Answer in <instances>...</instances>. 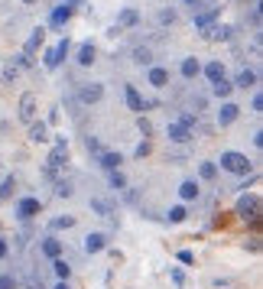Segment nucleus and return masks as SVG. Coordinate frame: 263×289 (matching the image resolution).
<instances>
[{"instance_id": "obj_31", "label": "nucleus", "mask_w": 263, "mask_h": 289, "mask_svg": "<svg viewBox=\"0 0 263 289\" xmlns=\"http://www.w3.org/2000/svg\"><path fill=\"white\" fill-rule=\"evenodd\" d=\"M215 16H218V13H215V10H211V13H201V16H198V20H195V26H198V30H208V23L215 20Z\"/></svg>"}, {"instance_id": "obj_17", "label": "nucleus", "mask_w": 263, "mask_h": 289, "mask_svg": "<svg viewBox=\"0 0 263 289\" xmlns=\"http://www.w3.org/2000/svg\"><path fill=\"white\" fill-rule=\"evenodd\" d=\"M98 160H101V166H104V169H117V166H121V156H117V153H101V156H98Z\"/></svg>"}, {"instance_id": "obj_9", "label": "nucleus", "mask_w": 263, "mask_h": 289, "mask_svg": "<svg viewBox=\"0 0 263 289\" xmlns=\"http://www.w3.org/2000/svg\"><path fill=\"white\" fill-rule=\"evenodd\" d=\"M43 254L49 260H59V257H62V244H59L55 237H46V241H43Z\"/></svg>"}, {"instance_id": "obj_33", "label": "nucleus", "mask_w": 263, "mask_h": 289, "mask_svg": "<svg viewBox=\"0 0 263 289\" xmlns=\"http://www.w3.org/2000/svg\"><path fill=\"white\" fill-rule=\"evenodd\" d=\"M91 208H94L98 214H110V205H108V202H101V198H94V202H91Z\"/></svg>"}, {"instance_id": "obj_24", "label": "nucleus", "mask_w": 263, "mask_h": 289, "mask_svg": "<svg viewBox=\"0 0 263 289\" xmlns=\"http://www.w3.org/2000/svg\"><path fill=\"white\" fill-rule=\"evenodd\" d=\"M211 85H215V95H218V97H228L231 91H234V85H231V81H224V78H218V81H211Z\"/></svg>"}, {"instance_id": "obj_11", "label": "nucleus", "mask_w": 263, "mask_h": 289, "mask_svg": "<svg viewBox=\"0 0 263 289\" xmlns=\"http://www.w3.org/2000/svg\"><path fill=\"white\" fill-rule=\"evenodd\" d=\"M101 95H104V88H101V85L81 88V101H85V104H94V101H101Z\"/></svg>"}, {"instance_id": "obj_10", "label": "nucleus", "mask_w": 263, "mask_h": 289, "mask_svg": "<svg viewBox=\"0 0 263 289\" xmlns=\"http://www.w3.org/2000/svg\"><path fill=\"white\" fill-rule=\"evenodd\" d=\"M33 114H36V97H33V95H23V101H20V117H23V120H33Z\"/></svg>"}, {"instance_id": "obj_38", "label": "nucleus", "mask_w": 263, "mask_h": 289, "mask_svg": "<svg viewBox=\"0 0 263 289\" xmlns=\"http://www.w3.org/2000/svg\"><path fill=\"white\" fill-rule=\"evenodd\" d=\"M250 107H253V111H263V95H253V104Z\"/></svg>"}, {"instance_id": "obj_37", "label": "nucleus", "mask_w": 263, "mask_h": 289, "mask_svg": "<svg viewBox=\"0 0 263 289\" xmlns=\"http://www.w3.org/2000/svg\"><path fill=\"white\" fill-rule=\"evenodd\" d=\"M146 153H150V143H146V140H143L140 146H137V156H140V160H143V156H146Z\"/></svg>"}, {"instance_id": "obj_15", "label": "nucleus", "mask_w": 263, "mask_h": 289, "mask_svg": "<svg viewBox=\"0 0 263 289\" xmlns=\"http://www.w3.org/2000/svg\"><path fill=\"white\" fill-rule=\"evenodd\" d=\"M72 7H75V3H72ZM72 7H55L52 10V26H62V23L72 16Z\"/></svg>"}, {"instance_id": "obj_23", "label": "nucleus", "mask_w": 263, "mask_h": 289, "mask_svg": "<svg viewBox=\"0 0 263 289\" xmlns=\"http://www.w3.org/2000/svg\"><path fill=\"white\" fill-rule=\"evenodd\" d=\"M198 72H201V65H198L195 59H186V62H182V75L186 78H195Z\"/></svg>"}, {"instance_id": "obj_1", "label": "nucleus", "mask_w": 263, "mask_h": 289, "mask_svg": "<svg viewBox=\"0 0 263 289\" xmlns=\"http://www.w3.org/2000/svg\"><path fill=\"white\" fill-rule=\"evenodd\" d=\"M221 169H228V172H234V176H247L250 172V160L247 156H241V153H221Z\"/></svg>"}, {"instance_id": "obj_41", "label": "nucleus", "mask_w": 263, "mask_h": 289, "mask_svg": "<svg viewBox=\"0 0 263 289\" xmlns=\"http://www.w3.org/2000/svg\"><path fill=\"white\" fill-rule=\"evenodd\" d=\"M55 289H72V286H68V279H62V283H59Z\"/></svg>"}, {"instance_id": "obj_19", "label": "nucleus", "mask_w": 263, "mask_h": 289, "mask_svg": "<svg viewBox=\"0 0 263 289\" xmlns=\"http://www.w3.org/2000/svg\"><path fill=\"white\" fill-rule=\"evenodd\" d=\"M234 85H237V88H250V85H257V72H247V68H244L241 75H237V81H234Z\"/></svg>"}, {"instance_id": "obj_18", "label": "nucleus", "mask_w": 263, "mask_h": 289, "mask_svg": "<svg viewBox=\"0 0 263 289\" xmlns=\"http://www.w3.org/2000/svg\"><path fill=\"white\" fill-rule=\"evenodd\" d=\"M150 81H153L156 88H163L166 81H169V72H166V68H150Z\"/></svg>"}, {"instance_id": "obj_40", "label": "nucleus", "mask_w": 263, "mask_h": 289, "mask_svg": "<svg viewBox=\"0 0 263 289\" xmlns=\"http://www.w3.org/2000/svg\"><path fill=\"white\" fill-rule=\"evenodd\" d=\"M188 7H201V3H205V0H186Z\"/></svg>"}, {"instance_id": "obj_42", "label": "nucleus", "mask_w": 263, "mask_h": 289, "mask_svg": "<svg viewBox=\"0 0 263 289\" xmlns=\"http://www.w3.org/2000/svg\"><path fill=\"white\" fill-rule=\"evenodd\" d=\"M23 3H36V0H23Z\"/></svg>"}, {"instance_id": "obj_30", "label": "nucleus", "mask_w": 263, "mask_h": 289, "mask_svg": "<svg viewBox=\"0 0 263 289\" xmlns=\"http://www.w3.org/2000/svg\"><path fill=\"white\" fill-rule=\"evenodd\" d=\"M133 59H137L140 65H150V62H153V52H150V49H137V52H133Z\"/></svg>"}, {"instance_id": "obj_5", "label": "nucleus", "mask_w": 263, "mask_h": 289, "mask_svg": "<svg viewBox=\"0 0 263 289\" xmlns=\"http://www.w3.org/2000/svg\"><path fill=\"white\" fill-rule=\"evenodd\" d=\"M68 49H72V43H68V39H62V43L55 46L52 52L46 55V68H55V65H59V62H62V59L68 55Z\"/></svg>"}, {"instance_id": "obj_21", "label": "nucleus", "mask_w": 263, "mask_h": 289, "mask_svg": "<svg viewBox=\"0 0 263 289\" xmlns=\"http://www.w3.org/2000/svg\"><path fill=\"white\" fill-rule=\"evenodd\" d=\"M78 62H81V65H91V62H94V46H91V43L81 46V52H78Z\"/></svg>"}, {"instance_id": "obj_27", "label": "nucleus", "mask_w": 263, "mask_h": 289, "mask_svg": "<svg viewBox=\"0 0 263 289\" xmlns=\"http://www.w3.org/2000/svg\"><path fill=\"white\" fill-rule=\"evenodd\" d=\"M13 189H16V182H13V179H3V185H0V202H7L13 195Z\"/></svg>"}, {"instance_id": "obj_25", "label": "nucleus", "mask_w": 263, "mask_h": 289, "mask_svg": "<svg viewBox=\"0 0 263 289\" xmlns=\"http://www.w3.org/2000/svg\"><path fill=\"white\" fill-rule=\"evenodd\" d=\"M72 225H75V218H72V214H62V218H55L49 227H52V231H65V227H72Z\"/></svg>"}, {"instance_id": "obj_3", "label": "nucleus", "mask_w": 263, "mask_h": 289, "mask_svg": "<svg viewBox=\"0 0 263 289\" xmlns=\"http://www.w3.org/2000/svg\"><path fill=\"white\" fill-rule=\"evenodd\" d=\"M62 162H68V146H65V140L59 137V140H55V150H52V156H49V169H59Z\"/></svg>"}, {"instance_id": "obj_14", "label": "nucleus", "mask_w": 263, "mask_h": 289, "mask_svg": "<svg viewBox=\"0 0 263 289\" xmlns=\"http://www.w3.org/2000/svg\"><path fill=\"white\" fill-rule=\"evenodd\" d=\"M179 195H182V202L198 198V182H182V185H179Z\"/></svg>"}, {"instance_id": "obj_12", "label": "nucleus", "mask_w": 263, "mask_h": 289, "mask_svg": "<svg viewBox=\"0 0 263 289\" xmlns=\"http://www.w3.org/2000/svg\"><path fill=\"white\" fill-rule=\"evenodd\" d=\"M104 244H108V241H104V234H88V237H85V250H88V254H98V250H104Z\"/></svg>"}, {"instance_id": "obj_34", "label": "nucleus", "mask_w": 263, "mask_h": 289, "mask_svg": "<svg viewBox=\"0 0 263 289\" xmlns=\"http://www.w3.org/2000/svg\"><path fill=\"white\" fill-rule=\"evenodd\" d=\"M179 263H182V267H192V263H195L192 250H179Z\"/></svg>"}, {"instance_id": "obj_29", "label": "nucleus", "mask_w": 263, "mask_h": 289, "mask_svg": "<svg viewBox=\"0 0 263 289\" xmlns=\"http://www.w3.org/2000/svg\"><path fill=\"white\" fill-rule=\"evenodd\" d=\"M169 221H172V225H179V221H186V205H175L172 211H169Z\"/></svg>"}, {"instance_id": "obj_2", "label": "nucleus", "mask_w": 263, "mask_h": 289, "mask_svg": "<svg viewBox=\"0 0 263 289\" xmlns=\"http://www.w3.org/2000/svg\"><path fill=\"white\" fill-rule=\"evenodd\" d=\"M124 95H127V107H130V111H143V107H156V101H143V97H140V91H137L133 85H127V88H124Z\"/></svg>"}, {"instance_id": "obj_35", "label": "nucleus", "mask_w": 263, "mask_h": 289, "mask_svg": "<svg viewBox=\"0 0 263 289\" xmlns=\"http://www.w3.org/2000/svg\"><path fill=\"white\" fill-rule=\"evenodd\" d=\"M208 36H211V39H228V36H231V30H224V26H221V30L208 32Z\"/></svg>"}, {"instance_id": "obj_39", "label": "nucleus", "mask_w": 263, "mask_h": 289, "mask_svg": "<svg viewBox=\"0 0 263 289\" xmlns=\"http://www.w3.org/2000/svg\"><path fill=\"white\" fill-rule=\"evenodd\" d=\"M0 257H7V241L0 237Z\"/></svg>"}, {"instance_id": "obj_16", "label": "nucleus", "mask_w": 263, "mask_h": 289, "mask_svg": "<svg viewBox=\"0 0 263 289\" xmlns=\"http://www.w3.org/2000/svg\"><path fill=\"white\" fill-rule=\"evenodd\" d=\"M137 20H140V16H137V10H124L121 16H117V26H121V30H130Z\"/></svg>"}, {"instance_id": "obj_36", "label": "nucleus", "mask_w": 263, "mask_h": 289, "mask_svg": "<svg viewBox=\"0 0 263 289\" xmlns=\"http://www.w3.org/2000/svg\"><path fill=\"white\" fill-rule=\"evenodd\" d=\"M0 289H16V283H13V276H0Z\"/></svg>"}, {"instance_id": "obj_28", "label": "nucleus", "mask_w": 263, "mask_h": 289, "mask_svg": "<svg viewBox=\"0 0 263 289\" xmlns=\"http://www.w3.org/2000/svg\"><path fill=\"white\" fill-rule=\"evenodd\" d=\"M127 185V179H124L121 169H110V189H124Z\"/></svg>"}, {"instance_id": "obj_6", "label": "nucleus", "mask_w": 263, "mask_h": 289, "mask_svg": "<svg viewBox=\"0 0 263 289\" xmlns=\"http://www.w3.org/2000/svg\"><path fill=\"white\" fill-rule=\"evenodd\" d=\"M166 133H169V140H175V143H188V140H192V130L182 127V124H169Z\"/></svg>"}, {"instance_id": "obj_4", "label": "nucleus", "mask_w": 263, "mask_h": 289, "mask_svg": "<svg viewBox=\"0 0 263 289\" xmlns=\"http://www.w3.org/2000/svg\"><path fill=\"white\" fill-rule=\"evenodd\" d=\"M237 211H241L244 218H257V211H260V198H257V195H244L241 202H237Z\"/></svg>"}, {"instance_id": "obj_13", "label": "nucleus", "mask_w": 263, "mask_h": 289, "mask_svg": "<svg viewBox=\"0 0 263 289\" xmlns=\"http://www.w3.org/2000/svg\"><path fill=\"white\" fill-rule=\"evenodd\" d=\"M43 39H46V30H36L33 36H30V43H26V49H23V52H26V55H33L36 49L43 46Z\"/></svg>"}, {"instance_id": "obj_20", "label": "nucleus", "mask_w": 263, "mask_h": 289, "mask_svg": "<svg viewBox=\"0 0 263 289\" xmlns=\"http://www.w3.org/2000/svg\"><path fill=\"white\" fill-rule=\"evenodd\" d=\"M198 176H201L205 182H211V179L218 176V166H215V162H201V166H198Z\"/></svg>"}, {"instance_id": "obj_32", "label": "nucleus", "mask_w": 263, "mask_h": 289, "mask_svg": "<svg viewBox=\"0 0 263 289\" xmlns=\"http://www.w3.org/2000/svg\"><path fill=\"white\" fill-rule=\"evenodd\" d=\"M30 137H33V140H46V137H49V133H46V124H33Z\"/></svg>"}, {"instance_id": "obj_7", "label": "nucleus", "mask_w": 263, "mask_h": 289, "mask_svg": "<svg viewBox=\"0 0 263 289\" xmlns=\"http://www.w3.org/2000/svg\"><path fill=\"white\" fill-rule=\"evenodd\" d=\"M39 208H43V205L36 202V198H23V202L16 205V214H20V218H36Z\"/></svg>"}, {"instance_id": "obj_26", "label": "nucleus", "mask_w": 263, "mask_h": 289, "mask_svg": "<svg viewBox=\"0 0 263 289\" xmlns=\"http://www.w3.org/2000/svg\"><path fill=\"white\" fill-rule=\"evenodd\" d=\"M52 267H55V276H59V279H68V276H72V270H68L65 260H52Z\"/></svg>"}, {"instance_id": "obj_22", "label": "nucleus", "mask_w": 263, "mask_h": 289, "mask_svg": "<svg viewBox=\"0 0 263 289\" xmlns=\"http://www.w3.org/2000/svg\"><path fill=\"white\" fill-rule=\"evenodd\" d=\"M205 75H208L211 81H218V78H224V65H221V62H211V65H205Z\"/></svg>"}, {"instance_id": "obj_8", "label": "nucleus", "mask_w": 263, "mask_h": 289, "mask_svg": "<svg viewBox=\"0 0 263 289\" xmlns=\"http://www.w3.org/2000/svg\"><path fill=\"white\" fill-rule=\"evenodd\" d=\"M234 120H237V104H221V111H218V124L221 127H228V124H234Z\"/></svg>"}]
</instances>
